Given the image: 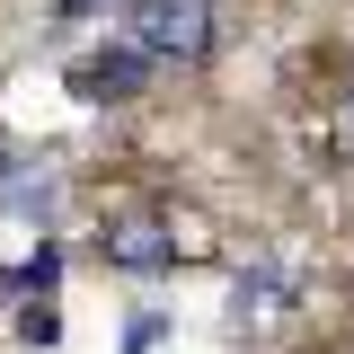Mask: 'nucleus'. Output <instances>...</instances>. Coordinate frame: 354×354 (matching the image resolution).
<instances>
[{
    "instance_id": "f257e3e1",
    "label": "nucleus",
    "mask_w": 354,
    "mask_h": 354,
    "mask_svg": "<svg viewBox=\"0 0 354 354\" xmlns=\"http://www.w3.org/2000/svg\"><path fill=\"white\" fill-rule=\"evenodd\" d=\"M124 44L142 62H204L213 53V0H124Z\"/></svg>"
},
{
    "instance_id": "f03ea898",
    "label": "nucleus",
    "mask_w": 354,
    "mask_h": 354,
    "mask_svg": "<svg viewBox=\"0 0 354 354\" xmlns=\"http://www.w3.org/2000/svg\"><path fill=\"white\" fill-rule=\"evenodd\" d=\"M97 248H106V266H124V274H169L177 266V221L160 204H115V213L97 221Z\"/></svg>"
},
{
    "instance_id": "7ed1b4c3",
    "label": "nucleus",
    "mask_w": 354,
    "mask_h": 354,
    "mask_svg": "<svg viewBox=\"0 0 354 354\" xmlns=\"http://www.w3.org/2000/svg\"><path fill=\"white\" fill-rule=\"evenodd\" d=\"M62 80H71V97H88V106H115V97H133V88L151 80V62H142V53L115 36V44H97V53H80Z\"/></svg>"
},
{
    "instance_id": "20e7f679",
    "label": "nucleus",
    "mask_w": 354,
    "mask_h": 354,
    "mask_svg": "<svg viewBox=\"0 0 354 354\" xmlns=\"http://www.w3.org/2000/svg\"><path fill=\"white\" fill-rule=\"evenodd\" d=\"M0 213L44 221L53 213V169H0Z\"/></svg>"
},
{
    "instance_id": "39448f33",
    "label": "nucleus",
    "mask_w": 354,
    "mask_h": 354,
    "mask_svg": "<svg viewBox=\"0 0 354 354\" xmlns=\"http://www.w3.org/2000/svg\"><path fill=\"white\" fill-rule=\"evenodd\" d=\"M283 301H292V292H283V283H274V274H248V283H239V292H230V310H239V319H248V328H266V319H283Z\"/></svg>"
},
{
    "instance_id": "423d86ee",
    "label": "nucleus",
    "mask_w": 354,
    "mask_h": 354,
    "mask_svg": "<svg viewBox=\"0 0 354 354\" xmlns=\"http://www.w3.org/2000/svg\"><path fill=\"white\" fill-rule=\"evenodd\" d=\"M18 328H27V346H53V337H62V319H53V310H27Z\"/></svg>"
},
{
    "instance_id": "0eeeda50",
    "label": "nucleus",
    "mask_w": 354,
    "mask_h": 354,
    "mask_svg": "<svg viewBox=\"0 0 354 354\" xmlns=\"http://www.w3.org/2000/svg\"><path fill=\"white\" fill-rule=\"evenodd\" d=\"M62 9H71V18H80V9H97V0H62Z\"/></svg>"
},
{
    "instance_id": "6e6552de",
    "label": "nucleus",
    "mask_w": 354,
    "mask_h": 354,
    "mask_svg": "<svg viewBox=\"0 0 354 354\" xmlns=\"http://www.w3.org/2000/svg\"><path fill=\"white\" fill-rule=\"evenodd\" d=\"M346 106H354V97H346Z\"/></svg>"
}]
</instances>
